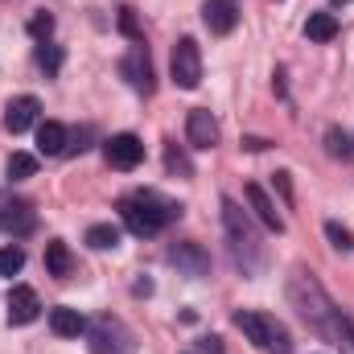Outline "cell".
Segmentation results:
<instances>
[{"instance_id": "4dcf8cb0", "label": "cell", "mask_w": 354, "mask_h": 354, "mask_svg": "<svg viewBox=\"0 0 354 354\" xmlns=\"http://www.w3.org/2000/svg\"><path fill=\"white\" fill-rule=\"evenodd\" d=\"M338 4H342V0H338Z\"/></svg>"}, {"instance_id": "7402d4cb", "label": "cell", "mask_w": 354, "mask_h": 354, "mask_svg": "<svg viewBox=\"0 0 354 354\" xmlns=\"http://www.w3.org/2000/svg\"><path fill=\"white\" fill-rule=\"evenodd\" d=\"M37 174V157L33 153H12L8 157V177L12 181H25V177H33Z\"/></svg>"}, {"instance_id": "8992f818", "label": "cell", "mask_w": 354, "mask_h": 354, "mask_svg": "<svg viewBox=\"0 0 354 354\" xmlns=\"http://www.w3.org/2000/svg\"><path fill=\"white\" fill-rule=\"evenodd\" d=\"M103 157H107V165L111 169H136L140 161H145V145H140V136H132V132H120V136H111V140H103Z\"/></svg>"}, {"instance_id": "30bf717a", "label": "cell", "mask_w": 354, "mask_h": 354, "mask_svg": "<svg viewBox=\"0 0 354 354\" xmlns=\"http://www.w3.org/2000/svg\"><path fill=\"white\" fill-rule=\"evenodd\" d=\"M185 136H189L194 149H214V145H218V120L198 107V111L185 115Z\"/></svg>"}, {"instance_id": "52a82bcc", "label": "cell", "mask_w": 354, "mask_h": 354, "mask_svg": "<svg viewBox=\"0 0 354 354\" xmlns=\"http://www.w3.org/2000/svg\"><path fill=\"white\" fill-rule=\"evenodd\" d=\"M120 75L128 79V87L140 91V95H149V91H153V62H149V50H145L140 41H132V50L124 54Z\"/></svg>"}, {"instance_id": "9c48e42d", "label": "cell", "mask_w": 354, "mask_h": 354, "mask_svg": "<svg viewBox=\"0 0 354 354\" xmlns=\"http://www.w3.org/2000/svg\"><path fill=\"white\" fill-rule=\"evenodd\" d=\"M37 313H41L37 292L29 284H12L8 288V322L12 326H29V322H37Z\"/></svg>"}, {"instance_id": "cb8c5ba5", "label": "cell", "mask_w": 354, "mask_h": 354, "mask_svg": "<svg viewBox=\"0 0 354 354\" xmlns=\"http://www.w3.org/2000/svg\"><path fill=\"white\" fill-rule=\"evenodd\" d=\"M33 58H37V66H41L46 75H58V66H62V50H58V46H50V41H41Z\"/></svg>"}, {"instance_id": "e0dca14e", "label": "cell", "mask_w": 354, "mask_h": 354, "mask_svg": "<svg viewBox=\"0 0 354 354\" xmlns=\"http://www.w3.org/2000/svg\"><path fill=\"white\" fill-rule=\"evenodd\" d=\"M50 330H54L58 338H79V334L87 330V322H83V313H79V309L58 305V309H50Z\"/></svg>"}, {"instance_id": "d4e9b609", "label": "cell", "mask_w": 354, "mask_h": 354, "mask_svg": "<svg viewBox=\"0 0 354 354\" xmlns=\"http://www.w3.org/2000/svg\"><path fill=\"white\" fill-rule=\"evenodd\" d=\"M21 268H25V252H21L17 243L0 248V276H17Z\"/></svg>"}, {"instance_id": "277c9868", "label": "cell", "mask_w": 354, "mask_h": 354, "mask_svg": "<svg viewBox=\"0 0 354 354\" xmlns=\"http://www.w3.org/2000/svg\"><path fill=\"white\" fill-rule=\"evenodd\" d=\"M87 342H91V354H128L132 351V334L115 317H95L87 326Z\"/></svg>"}, {"instance_id": "44dd1931", "label": "cell", "mask_w": 354, "mask_h": 354, "mask_svg": "<svg viewBox=\"0 0 354 354\" xmlns=\"http://www.w3.org/2000/svg\"><path fill=\"white\" fill-rule=\"evenodd\" d=\"M87 243L95 252H115L120 248V227H111V223H95L87 231Z\"/></svg>"}, {"instance_id": "f1b7e54d", "label": "cell", "mask_w": 354, "mask_h": 354, "mask_svg": "<svg viewBox=\"0 0 354 354\" xmlns=\"http://www.w3.org/2000/svg\"><path fill=\"white\" fill-rule=\"evenodd\" d=\"M120 33H124V37H132V41H140V21H136V12H132L128 4L120 8Z\"/></svg>"}, {"instance_id": "3957f363", "label": "cell", "mask_w": 354, "mask_h": 354, "mask_svg": "<svg viewBox=\"0 0 354 354\" xmlns=\"http://www.w3.org/2000/svg\"><path fill=\"white\" fill-rule=\"evenodd\" d=\"M235 326L248 334L252 346L288 354V338H284V326H280V322H272V317H264V313H248V309H239V313H235Z\"/></svg>"}, {"instance_id": "4316f807", "label": "cell", "mask_w": 354, "mask_h": 354, "mask_svg": "<svg viewBox=\"0 0 354 354\" xmlns=\"http://www.w3.org/2000/svg\"><path fill=\"white\" fill-rule=\"evenodd\" d=\"M29 33H33V37H37V41H46V37H50V33H54V17H50V12H46V8H37V12H33V17H29Z\"/></svg>"}, {"instance_id": "83f0119b", "label": "cell", "mask_w": 354, "mask_h": 354, "mask_svg": "<svg viewBox=\"0 0 354 354\" xmlns=\"http://www.w3.org/2000/svg\"><path fill=\"white\" fill-rule=\"evenodd\" d=\"M326 235H330V243L338 248V252H351L354 248V239H351V231L342 227V223H326Z\"/></svg>"}, {"instance_id": "ac0fdd59", "label": "cell", "mask_w": 354, "mask_h": 354, "mask_svg": "<svg viewBox=\"0 0 354 354\" xmlns=\"http://www.w3.org/2000/svg\"><path fill=\"white\" fill-rule=\"evenodd\" d=\"M305 37H309V41H334V37H338V17H334V12H309Z\"/></svg>"}, {"instance_id": "f546056e", "label": "cell", "mask_w": 354, "mask_h": 354, "mask_svg": "<svg viewBox=\"0 0 354 354\" xmlns=\"http://www.w3.org/2000/svg\"><path fill=\"white\" fill-rule=\"evenodd\" d=\"M202 351H206V354H218V338H202Z\"/></svg>"}, {"instance_id": "2e32d148", "label": "cell", "mask_w": 354, "mask_h": 354, "mask_svg": "<svg viewBox=\"0 0 354 354\" xmlns=\"http://www.w3.org/2000/svg\"><path fill=\"white\" fill-rule=\"evenodd\" d=\"M132 198H136V202H140V206L161 223V227H165V223H174V218H181V206L169 202V198H161L157 189H140V194H132Z\"/></svg>"}, {"instance_id": "5bb4252c", "label": "cell", "mask_w": 354, "mask_h": 354, "mask_svg": "<svg viewBox=\"0 0 354 354\" xmlns=\"http://www.w3.org/2000/svg\"><path fill=\"white\" fill-rule=\"evenodd\" d=\"M120 218H124V227H128L132 235H140V239L161 231V223H157V218H153V214L136 202V198H124V202H120Z\"/></svg>"}, {"instance_id": "7a4b0ae2", "label": "cell", "mask_w": 354, "mask_h": 354, "mask_svg": "<svg viewBox=\"0 0 354 354\" xmlns=\"http://www.w3.org/2000/svg\"><path fill=\"white\" fill-rule=\"evenodd\" d=\"M288 297H292V305L301 309V317L305 322H313V326H330V330H338V317H334V305H330V297L305 276V272H297L292 276V284H288Z\"/></svg>"}, {"instance_id": "ba28073f", "label": "cell", "mask_w": 354, "mask_h": 354, "mask_svg": "<svg viewBox=\"0 0 354 354\" xmlns=\"http://www.w3.org/2000/svg\"><path fill=\"white\" fill-rule=\"evenodd\" d=\"M37 111H41V103H37L33 95H17V99L4 103V128H8L12 136H21V132H29V128L37 124Z\"/></svg>"}, {"instance_id": "d6986e66", "label": "cell", "mask_w": 354, "mask_h": 354, "mask_svg": "<svg viewBox=\"0 0 354 354\" xmlns=\"http://www.w3.org/2000/svg\"><path fill=\"white\" fill-rule=\"evenodd\" d=\"M0 227H4V231H17V235H25V231H33V210H29L25 202L0 206Z\"/></svg>"}, {"instance_id": "6da1fadb", "label": "cell", "mask_w": 354, "mask_h": 354, "mask_svg": "<svg viewBox=\"0 0 354 354\" xmlns=\"http://www.w3.org/2000/svg\"><path fill=\"white\" fill-rule=\"evenodd\" d=\"M223 227H227V239H231V252H235L239 268H243L248 276H256V272H260V264H264L260 235H256V227H252L248 210H243L235 198H223Z\"/></svg>"}, {"instance_id": "8fae6325", "label": "cell", "mask_w": 354, "mask_h": 354, "mask_svg": "<svg viewBox=\"0 0 354 354\" xmlns=\"http://www.w3.org/2000/svg\"><path fill=\"white\" fill-rule=\"evenodd\" d=\"M202 21H206V29L210 33H231L235 25H239V4L235 0H206L202 4Z\"/></svg>"}, {"instance_id": "484cf974", "label": "cell", "mask_w": 354, "mask_h": 354, "mask_svg": "<svg viewBox=\"0 0 354 354\" xmlns=\"http://www.w3.org/2000/svg\"><path fill=\"white\" fill-rule=\"evenodd\" d=\"M326 149H330V157H342V161L354 157L351 136H346V132H338V128H330V132H326Z\"/></svg>"}, {"instance_id": "603a6c76", "label": "cell", "mask_w": 354, "mask_h": 354, "mask_svg": "<svg viewBox=\"0 0 354 354\" xmlns=\"http://www.w3.org/2000/svg\"><path fill=\"white\" fill-rule=\"evenodd\" d=\"M165 169H169V174H181V177H194V165H189V157L177 149L174 140L165 145Z\"/></svg>"}, {"instance_id": "4fadbf2b", "label": "cell", "mask_w": 354, "mask_h": 354, "mask_svg": "<svg viewBox=\"0 0 354 354\" xmlns=\"http://www.w3.org/2000/svg\"><path fill=\"white\" fill-rule=\"evenodd\" d=\"M243 194H248V202H252L256 218L264 223L268 231H276V235H280V231H284V218H280V210H276V202L268 198L264 185H260V181H248V189H243Z\"/></svg>"}, {"instance_id": "7c38bea8", "label": "cell", "mask_w": 354, "mask_h": 354, "mask_svg": "<svg viewBox=\"0 0 354 354\" xmlns=\"http://www.w3.org/2000/svg\"><path fill=\"white\" fill-rule=\"evenodd\" d=\"M169 264H177V272H185V276H194V280H202V276L210 272V256H206L198 243H174V248H169Z\"/></svg>"}, {"instance_id": "5b68a950", "label": "cell", "mask_w": 354, "mask_h": 354, "mask_svg": "<svg viewBox=\"0 0 354 354\" xmlns=\"http://www.w3.org/2000/svg\"><path fill=\"white\" fill-rule=\"evenodd\" d=\"M169 71H174V83L181 91H194L202 83V50L194 37H181L174 46V58H169Z\"/></svg>"}, {"instance_id": "9a60e30c", "label": "cell", "mask_w": 354, "mask_h": 354, "mask_svg": "<svg viewBox=\"0 0 354 354\" xmlns=\"http://www.w3.org/2000/svg\"><path fill=\"white\" fill-rule=\"evenodd\" d=\"M66 145H71V132H66L58 120L37 124V149H41L46 157H62V153H66Z\"/></svg>"}, {"instance_id": "ffe728a7", "label": "cell", "mask_w": 354, "mask_h": 354, "mask_svg": "<svg viewBox=\"0 0 354 354\" xmlns=\"http://www.w3.org/2000/svg\"><path fill=\"white\" fill-rule=\"evenodd\" d=\"M71 248L62 243V239H54V243H46V272L50 276H58V280H66L71 276Z\"/></svg>"}]
</instances>
